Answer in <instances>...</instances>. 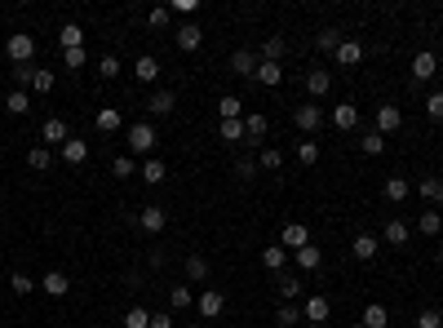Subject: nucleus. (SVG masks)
Wrapping results in <instances>:
<instances>
[{"label": "nucleus", "instance_id": "1", "mask_svg": "<svg viewBox=\"0 0 443 328\" xmlns=\"http://www.w3.org/2000/svg\"><path fill=\"white\" fill-rule=\"evenodd\" d=\"M155 142H160V134H155V125H151V120H138V125L129 129V151H134V155H147V160H151Z\"/></svg>", "mask_w": 443, "mask_h": 328}, {"label": "nucleus", "instance_id": "2", "mask_svg": "<svg viewBox=\"0 0 443 328\" xmlns=\"http://www.w3.org/2000/svg\"><path fill=\"white\" fill-rule=\"evenodd\" d=\"M5 53H9V62H14V67H27V62L36 58V40L27 31H14L5 40Z\"/></svg>", "mask_w": 443, "mask_h": 328}, {"label": "nucleus", "instance_id": "3", "mask_svg": "<svg viewBox=\"0 0 443 328\" xmlns=\"http://www.w3.org/2000/svg\"><path fill=\"white\" fill-rule=\"evenodd\" d=\"M293 125L301 129V134H315V129L324 125V107H315V102H301V107H293Z\"/></svg>", "mask_w": 443, "mask_h": 328}, {"label": "nucleus", "instance_id": "4", "mask_svg": "<svg viewBox=\"0 0 443 328\" xmlns=\"http://www.w3.org/2000/svg\"><path fill=\"white\" fill-rule=\"evenodd\" d=\"M173 45H177L182 53H195V49L204 45V27H200V23H182V27L173 31Z\"/></svg>", "mask_w": 443, "mask_h": 328}, {"label": "nucleus", "instance_id": "5", "mask_svg": "<svg viewBox=\"0 0 443 328\" xmlns=\"http://www.w3.org/2000/svg\"><path fill=\"white\" fill-rule=\"evenodd\" d=\"M381 240H385V244H390V249H403V244H408V240H412V227H408V222H403V218H394V222H385Z\"/></svg>", "mask_w": 443, "mask_h": 328}, {"label": "nucleus", "instance_id": "6", "mask_svg": "<svg viewBox=\"0 0 443 328\" xmlns=\"http://www.w3.org/2000/svg\"><path fill=\"white\" fill-rule=\"evenodd\" d=\"M164 209H160V204H147V209L142 213H138V227H142L147 231V236H160V231H164Z\"/></svg>", "mask_w": 443, "mask_h": 328}, {"label": "nucleus", "instance_id": "7", "mask_svg": "<svg viewBox=\"0 0 443 328\" xmlns=\"http://www.w3.org/2000/svg\"><path fill=\"white\" fill-rule=\"evenodd\" d=\"M222 306H226V293H222V288H204V293H200V315H204V320H218Z\"/></svg>", "mask_w": 443, "mask_h": 328}, {"label": "nucleus", "instance_id": "8", "mask_svg": "<svg viewBox=\"0 0 443 328\" xmlns=\"http://www.w3.org/2000/svg\"><path fill=\"white\" fill-rule=\"evenodd\" d=\"M279 244H284L288 253H297V249H306V244H310V231L301 227V222H288L284 236H279Z\"/></svg>", "mask_w": 443, "mask_h": 328}, {"label": "nucleus", "instance_id": "9", "mask_svg": "<svg viewBox=\"0 0 443 328\" xmlns=\"http://www.w3.org/2000/svg\"><path fill=\"white\" fill-rule=\"evenodd\" d=\"M394 129H403V111L399 107H377V134H394Z\"/></svg>", "mask_w": 443, "mask_h": 328}, {"label": "nucleus", "instance_id": "10", "mask_svg": "<svg viewBox=\"0 0 443 328\" xmlns=\"http://www.w3.org/2000/svg\"><path fill=\"white\" fill-rule=\"evenodd\" d=\"M328 89H333V71H324V67L306 71V93H310V98H324Z\"/></svg>", "mask_w": 443, "mask_h": 328}, {"label": "nucleus", "instance_id": "11", "mask_svg": "<svg viewBox=\"0 0 443 328\" xmlns=\"http://www.w3.org/2000/svg\"><path fill=\"white\" fill-rule=\"evenodd\" d=\"M262 266H266L270 275H279V270L288 266V249L284 244H266V249H262Z\"/></svg>", "mask_w": 443, "mask_h": 328}, {"label": "nucleus", "instance_id": "12", "mask_svg": "<svg viewBox=\"0 0 443 328\" xmlns=\"http://www.w3.org/2000/svg\"><path fill=\"white\" fill-rule=\"evenodd\" d=\"M301 315H306V324H328V297H324V293L306 297V306H301Z\"/></svg>", "mask_w": 443, "mask_h": 328}, {"label": "nucleus", "instance_id": "13", "mask_svg": "<svg viewBox=\"0 0 443 328\" xmlns=\"http://www.w3.org/2000/svg\"><path fill=\"white\" fill-rule=\"evenodd\" d=\"M67 138H71V134H67V120H58V116L45 120V129H40V142H45V147H49V142H58V147H62Z\"/></svg>", "mask_w": 443, "mask_h": 328}, {"label": "nucleus", "instance_id": "14", "mask_svg": "<svg viewBox=\"0 0 443 328\" xmlns=\"http://www.w3.org/2000/svg\"><path fill=\"white\" fill-rule=\"evenodd\" d=\"M134 76L142 84H155L160 80V58H155V53H142V58L134 62Z\"/></svg>", "mask_w": 443, "mask_h": 328}, {"label": "nucleus", "instance_id": "15", "mask_svg": "<svg viewBox=\"0 0 443 328\" xmlns=\"http://www.w3.org/2000/svg\"><path fill=\"white\" fill-rule=\"evenodd\" d=\"M435 71H439V58H435L430 49H421L417 58H412V80H430Z\"/></svg>", "mask_w": 443, "mask_h": 328}, {"label": "nucleus", "instance_id": "16", "mask_svg": "<svg viewBox=\"0 0 443 328\" xmlns=\"http://www.w3.org/2000/svg\"><path fill=\"white\" fill-rule=\"evenodd\" d=\"M275 284H279V297H284V302H297V297H301V288H306V284H301V279L293 275V270H279V275H275Z\"/></svg>", "mask_w": 443, "mask_h": 328}, {"label": "nucleus", "instance_id": "17", "mask_svg": "<svg viewBox=\"0 0 443 328\" xmlns=\"http://www.w3.org/2000/svg\"><path fill=\"white\" fill-rule=\"evenodd\" d=\"M231 71H235V76H257V53L235 49V53H231Z\"/></svg>", "mask_w": 443, "mask_h": 328}, {"label": "nucleus", "instance_id": "18", "mask_svg": "<svg viewBox=\"0 0 443 328\" xmlns=\"http://www.w3.org/2000/svg\"><path fill=\"white\" fill-rule=\"evenodd\" d=\"M173 107H177L173 89H155V93H151V102H147V111H151V116H168Z\"/></svg>", "mask_w": 443, "mask_h": 328}, {"label": "nucleus", "instance_id": "19", "mask_svg": "<svg viewBox=\"0 0 443 328\" xmlns=\"http://www.w3.org/2000/svg\"><path fill=\"white\" fill-rule=\"evenodd\" d=\"M93 125H98V134H116V129L125 125V116H120V107H102L98 116H93Z\"/></svg>", "mask_w": 443, "mask_h": 328}, {"label": "nucleus", "instance_id": "20", "mask_svg": "<svg viewBox=\"0 0 443 328\" xmlns=\"http://www.w3.org/2000/svg\"><path fill=\"white\" fill-rule=\"evenodd\" d=\"M333 125L337 129H355L359 125V107H355V102H337L333 107Z\"/></svg>", "mask_w": 443, "mask_h": 328}, {"label": "nucleus", "instance_id": "21", "mask_svg": "<svg viewBox=\"0 0 443 328\" xmlns=\"http://www.w3.org/2000/svg\"><path fill=\"white\" fill-rule=\"evenodd\" d=\"M40 288H45L49 297H67V293H71V279L62 275V270H49V275L40 279Z\"/></svg>", "mask_w": 443, "mask_h": 328}, {"label": "nucleus", "instance_id": "22", "mask_svg": "<svg viewBox=\"0 0 443 328\" xmlns=\"http://www.w3.org/2000/svg\"><path fill=\"white\" fill-rule=\"evenodd\" d=\"M377 249H381V240H377V236H355V244H351V253H355L359 262H372Z\"/></svg>", "mask_w": 443, "mask_h": 328}, {"label": "nucleus", "instance_id": "23", "mask_svg": "<svg viewBox=\"0 0 443 328\" xmlns=\"http://www.w3.org/2000/svg\"><path fill=\"white\" fill-rule=\"evenodd\" d=\"M62 160H67V164H84V160H89V142L67 138V142H62Z\"/></svg>", "mask_w": 443, "mask_h": 328}, {"label": "nucleus", "instance_id": "24", "mask_svg": "<svg viewBox=\"0 0 443 328\" xmlns=\"http://www.w3.org/2000/svg\"><path fill=\"white\" fill-rule=\"evenodd\" d=\"M257 84H266V89L284 84V67L279 62H257Z\"/></svg>", "mask_w": 443, "mask_h": 328}, {"label": "nucleus", "instance_id": "25", "mask_svg": "<svg viewBox=\"0 0 443 328\" xmlns=\"http://www.w3.org/2000/svg\"><path fill=\"white\" fill-rule=\"evenodd\" d=\"M266 129H270V120L262 116V111H253V116H244V134H249L253 142H262V138H266Z\"/></svg>", "mask_w": 443, "mask_h": 328}, {"label": "nucleus", "instance_id": "26", "mask_svg": "<svg viewBox=\"0 0 443 328\" xmlns=\"http://www.w3.org/2000/svg\"><path fill=\"white\" fill-rule=\"evenodd\" d=\"M301 320H306V315H301L297 302H284V306L275 311V328H293V324H301Z\"/></svg>", "mask_w": 443, "mask_h": 328}, {"label": "nucleus", "instance_id": "27", "mask_svg": "<svg viewBox=\"0 0 443 328\" xmlns=\"http://www.w3.org/2000/svg\"><path fill=\"white\" fill-rule=\"evenodd\" d=\"M337 62H342V67H355V62H364V45H359V40H342V49H337Z\"/></svg>", "mask_w": 443, "mask_h": 328}, {"label": "nucleus", "instance_id": "28", "mask_svg": "<svg viewBox=\"0 0 443 328\" xmlns=\"http://www.w3.org/2000/svg\"><path fill=\"white\" fill-rule=\"evenodd\" d=\"M412 195V186H408V177H385V200H394V204H403Z\"/></svg>", "mask_w": 443, "mask_h": 328}, {"label": "nucleus", "instance_id": "29", "mask_svg": "<svg viewBox=\"0 0 443 328\" xmlns=\"http://www.w3.org/2000/svg\"><path fill=\"white\" fill-rule=\"evenodd\" d=\"M58 40H62V49H84V31H80V23H67L58 31Z\"/></svg>", "mask_w": 443, "mask_h": 328}, {"label": "nucleus", "instance_id": "30", "mask_svg": "<svg viewBox=\"0 0 443 328\" xmlns=\"http://www.w3.org/2000/svg\"><path fill=\"white\" fill-rule=\"evenodd\" d=\"M218 111H222V120H244V102L235 98V93H222Z\"/></svg>", "mask_w": 443, "mask_h": 328}, {"label": "nucleus", "instance_id": "31", "mask_svg": "<svg viewBox=\"0 0 443 328\" xmlns=\"http://www.w3.org/2000/svg\"><path fill=\"white\" fill-rule=\"evenodd\" d=\"M293 257H297V266H301V270H319V262H324V253H319L315 244H306V249H297Z\"/></svg>", "mask_w": 443, "mask_h": 328}, {"label": "nucleus", "instance_id": "32", "mask_svg": "<svg viewBox=\"0 0 443 328\" xmlns=\"http://www.w3.org/2000/svg\"><path fill=\"white\" fill-rule=\"evenodd\" d=\"M364 324H368V328H385V324H390V311H385L381 302L364 306Z\"/></svg>", "mask_w": 443, "mask_h": 328}, {"label": "nucleus", "instance_id": "33", "mask_svg": "<svg viewBox=\"0 0 443 328\" xmlns=\"http://www.w3.org/2000/svg\"><path fill=\"white\" fill-rule=\"evenodd\" d=\"M191 302H195V297H191V284H173V288H168V306H173V311H186Z\"/></svg>", "mask_w": 443, "mask_h": 328}, {"label": "nucleus", "instance_id": "34", "mask_svg": "<svg viewBox=\"0 0 443 328\" xmlns=\"http://www.w3.org/2000/svg\"><path fill=\"white\" fill-rule=\"evenodd\" d=\"M315 45H319L324 53H337V49H342V31H337V27H324V31L315 36Z\"/></svg>", "mask_w": 443, "mask_h": 328}, {"label": "nucleus", "instance_id": "35", "mask_svg": "<svg viewBox=\"0 0 443 328\" xmlns=\"http://www.w3.org/2000/svg\"><path fill=\"white\" fill-rule=\"evenodd\" d=\"M417 191L426 195V200H435V204H443V177H421V182H417Z\"/></svg>", "mask_w": 443, "mask_h": 328}, {"label": "nucleus", "instance_id": "36", "mask_svg": "<svg viewBox=\"0 0 443 328\" xmlns=\"http://www.w3.org/2000/svg\"><path fill=\"white\" fill-rule=\"evenodd\" d=\"M186 279H195V284H200V279H209V262H204L200 253H191V257H186Z\"/></svg>", "mask_w": 443, "mask_h": 328}, {"label": "nucleus", "instance_id": "37", "mask_svg": "<svg viewBox=\"0 0 443 328\" xmlns=\"http://www.w3.org/2000/svg\"><path fill=\"white\" fill-rule=\"evenodd\" d=\"M142 177H147L151 186H160V182H164V177H168V168H164V160H155V155H151V160L142 164Z\"/></svg>", "mask_w": 443, "mask_h": 328}, {"label": "nucleus", "instance_id": "38", "mask_svg": "<svg viewBox=\"0 0 443 328\" xmlns=\"http://www.w3.org/2000/svg\"><path fill=\"white\" fill-rule=\"evenodd\" d=\"M284 53H288V45L279 40V36H270V40L262 45V62H279V58H284Z\"/></svg>", "mask_w": 443, "mask_h": 328}, {"label": "nucleus", "instance_id": "39", "mask_svg": "<svg viewBox=\"0 0 443 328\" xmlns=\"http://www.w3.org/2000/svg\"><path fill=\"white\" fill-rule=\"evenodd\" d=\"M417 231H421V236H439V231H443V218H439L435 209L421 213V218H417Z\"/></svg>", "mask_w": 443, "mask_h": 328}, {"label": "nucleus", "instance_id": "40", "mask_svg": "<svg viewBox=\"0 0 443 328\" xmlns=\"http://www.w3.org/2000/svg\"><path fill=\"white\" fill-rule=\"evenodd\" d=\"M244 120H222V142H244Z\"/></svg>", "mask_w": 443, "mask_h": 328}, {"label": "nucleus", "instance_id": "41", "mask_svg": "<svg viewBox=\"0 0 443 328\" xmlns=\"http://www.w3.org/2000/svg\"><path fill=\"white\" fill-rule=\"evenodd\" d=\"M125 328H151V311H147V306H129Z\"/></svg>", "mask_w": 443, "mask_h": 328}, {"label": "nucleus", "instance_id": "42", "mask_svg": "<svg viewBox=\"0 0 443 328\" xmlns=\"http://www.w3.org/2000/svg\"><path fill=\"white\" fill-rule=\"evenodd\" d=\"M9 288H14L18 297H27V293L36 288V279H31V275H23V270H14V275H9Z\"/></svg>", "mask_w": 443, "mask_h": 328}, {"label": "nucleus", "instance_id": "43", "mask_svg": "<svg viewBox=\"0 0 443 328\" xmlns=\"http://www.w3.org/2000/svg\"><path fill=\"white\" fill-rule=\"evenodd\" d=\"M120 71H125V67H120V58H116V53H107V58L98 62V76H102V80H116Z\"/></svg>", "mask_w": 443, "mask_h": 328}, {"label": "nucleus", "instance_id": "44", "mask_svg": "<svg viewBox=\"0 0 443 328\" xmlns=\"http://www.w3.org/2000/svg\"><path fill=\"white\" fill-rule=\"evenodd\" d=\"M27 164H31V168H49V164H53L49 147H31V151H27Z\"/></svg>", "mask_w": 443, "mask_h": 328}, {"label": "nucleus", "instance_id": "45", "mask_svg": "<svg viewBox=\"0 0 443 328\" xmlns=\"http://www.w3.org/2000/svg\"><path fill=\"white\" fill-rule=\"evenodd\" d=\"M257 164H262V168H266V173H275V168H279V164H284V151H275V147H266V151H262V155H257Z\"/></svg>", "mask_w": 443, "mask_h": 328}, {"label": "nucleus", "instance_id": "46", "mask_svg": "<svg viewBox=\"0 0 443 328\" xmlns=\"http://www.w3.org/2000/svg\"><path fill=\"white\" fill-rule=\"evenodd\" d=\"M84 49H62V67H71V71H84Z\"/></svg>", "mask_w": 443, "mask_h": 328}, {"label": "nucleus", "instance_id": "47", "mask_svg": "<svg viewBox=\"0 0 443 328\" xmlns=\"http://www.w3.org/2000/svg\"><path fill=\"white\" fill-rule=\"evenodd\" d=\"M147 23H151V27H168V23H173V9H164V5H160V9H151V14H147Z\"/></svg>", "mask_w": 443, "mask_h": 328}, {"label": "nucleus", "instance_id": "48", "mask_svg": "<svg viewBox=\"0 0 443 328\" xmlns=\"http://www.w3.org/2000/svg\"><path fill=\"white\" fill-rule=\"evenodd\" d=\"M111 168H116V177H134V155H116Z\"/></svg>", "mask_w": 443, "mask_h": 328}, {"label": "nucleus", "instance_id": "49", "mask_svg": "<svg viewBox=\"0 0 443 328\" xmlns=\"http://www.w3.org/2000/svg\"><path fill=\"white\" fill-rule=\"evenodd\" d=\"M31 89H36V93H49V89H53V71L40 67V71H36V80H31Z\"/></svg>", "mask_w": 443, "mask_h": 328}, {"label": "nucleus", "instance_id": "50", "mask_svg": "<svg viewBox=\"0 0 443 328\" xmlns=\"http://www.w3.org/2000/svg\"><path fill=\"white\" fill-rule=\"evenodd\" d=\"M385 151V138L381 134H368V138H364V155H381Z\"/></svg>", "mask_w": 443, "mask_h": 328}, {"label": "nucleus", "instance_id": "51", "mask_svg": "<svg viewBox=\"0 0 443 328\" xmlns=\"http://www.w3.org/2000/svg\"><path fill=\"white\" fill-rule=\"evenodd\" d=\"M168 9H173V14H182L186 23H191V14H195V9H200V0H173V5H168Z\"/></svg>", "mask_w": 443, "mask_h": 328}, {"label": "nucleus", "instance_id": "52", "mask_svg": "<svg viewBox=\"0 0 443 328\" xmlns=\"http://www.w3.org/2000/svg\"><path fill=\"white\" fill-rule=\"evenodd\" d=\"M426 116L430 120H443V93H430V98H426Z\"/></svg>", "mask_w": 443, "mask_h": 328}, {"label": "nucleus", "instance_id": "53", "mask_svg": "<svg viewBox=\"0 0 443 328\" xmlns=\"http://www.w3.org/2000/svg\"><path fill=\"white\" fill-rule=\"evenodd\" d=\"M297 160H301V164H315V160H319V147H315V142H301V147H297Z\"/></svg>", "mask_w": 443, "mask_h": 328}, {"label": "nucleus", "instance_id": "54", "mask_svg": "<svg viewBox=\"0 0 443 328\" xmlns=\"http://www.w3.org/2000/svg\"><path fill=\"white\" fill-rule=\"evenodd\" d=\"M417 328H443V315L439 311H421L417 315Z\"/></svg>", "mask_w": 443, "mask_h": 328}, {"label": "nucleus", "instance_id": "55", "mask_svg": "<svg viewBox=\"0 0 443 328\" xmlns=\"http://www.w3.org/2000/svg\"><path fill=\"white\" fill-rule=\"evenodd\" d=\"M36 71H40V67H36V62H27V67H18V71H9V76H14L18 84H31V80H36Z\"/></svg>", "mask_w": 443, "mask_h": 328}, {"label": "nucleus", "instance_id": "56", "mask_svg": "<svg viewBox=\"0 0 443 328\" xmlns=\"http://www.w3.org/2000/svg\"><path fill=\"white\" fill-rule=\"evenodd\" d=\"M31 107V102H27V93L18 89V93H9V111H14V116H23V111Z\"/></svg>", "mask_w": 443, "mask_h": 328}, {"label": "nucleus", "instance_id": "57", "mask_svg": "<svg viewBox=\"0 0 443 328\" xmlns=\"http://www.w3.org/2000/svg\"><path fill=\"white\" fill-rule=\"evenodd\" d=\"M235 173H240V177H244V182H249V177H253V173H257V164H253V160H240V164H235Z\"/></svg>", "mask_w": 443, "mask_h": 328}, {"label": "nucleus", "instance_id": "58", "mask_svg": "<svg viewBox=\"0 0 443 328\" xmlns=\"http://www.w3.org/2000/svg\"><path fill=\"white\" fill-rule=\"evenodd\" d=\"M151 328H173V315H168V311H160V315H151Z\"/></svg>", "mask_w": 443, "mask_h": 328}, {"label": "nucleus", "instance_id": "59", "mask_svg": "<svg viewBox=\"0 0 443 328\" xmlns=\"http://www.w3.org/2000/svg\"><path fill=\"white\" fill-rule=\"evenodd\" d=\"M351 328H368V324H364V320H359V324H351Z\"/></svg>", "mask_w": 443, "mask_h": 328}, {"label": "nucleus", "instance_id": "60", "mask_svg": "<svg viewBox=\"0 0 443 328\" xmlns=\"http://www.w3.org/2000/svg\"><path fill=\"white\" fill-rule=\"evenodd\" d=\"M306 328H328V324H306Z\"/></svg>", "mask_w": 443, "mask_h": 328}, {"label": "nucleus", "instance_id": "61", "mask_svg": "<svg viewBox=\"0 0 443 328\" xmlns=\"http://www.w3.org/2000/svg\"><path fill=\"white\" fill-rule=\"evenodd\" d=\"M439 257H443V244H439Z\"/></svg>", "mask_w": 443, "mask_h": 328}, {"label": "nucleus", "instance_id": "62", "mask_svg": "<svg viewBox=\"0 0 443 328\" xmlns=\"http://www.w3.org/2000/svg\"><path fill=\"white\" fill-rule=\"evenodd\" d=\"M0 204H5V195H0Z\"/></svg>", "mask_w": 443, "mask_h": 328}]
</instances>
